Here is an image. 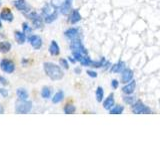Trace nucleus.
<instances>
[{"instance_id": "obj_8", "label": "nucleus", "mask_w": 160, "mask_h": 149, "mask_svg": "<svg viewBox=\"0 0 160 149\" xmlns=\"http://www.w3.org/2000/svg\"><path fill=\"white\" fill-rule=\"evenodd\" d=\"M135 88H136V82L132 80L131 82H129L125 86H123L122 91L124 92V94H131L134 92Z\"/></svg>"}, {"instance_id": "obj_11", "label": "nucleus", "mask_w": 160, "mask_h": 149, "mask_svg": "<svg viewBox=\"0 0 160 149\" xmlns=\"http://www.w3.org/2000/svg\"><path fill=\"white\" fill-rule=\"evenodd\" d=\"M81 20V15L78 12V10H73L71 12L70 17H69V21L71 24H76L77 22Z\"/></svg>"}, {"instance_id": "obj_5", "label": "nucleus", "mask_w": 160, "mask_h": 149, "mask_svg": "<svg viewBox=\"0 0 160 149\" xmlns=\"http://www.w3.org/2000/svg\"><path fill=\"white\" fill-rule=\"evenodd\" d=\"M0 67H1L2 71H4L5 73L7 74H11L14 72V69H15V66L11 61L9 60H2L1 64H0Z\"/></svg>"}, {"instance_id": "obj_21", "label": "nucleus", "mask_w": 160, "mask_h": 149, "mask_svg": "<svg viewBox=\"0 0 160 149\" xmlns=\"http://www.w3.org/2000/svg\"><path fill=\"white\" fill-rule=\"evenodd\" d=\"M63 97H64V94H63V91H58V92H56L55 95H54V97L52 98V103H60V101L63 100Z\"/></svg>"}, {"instance_id": "obj_26", "label": "nucleus", "mask_w": 160, "mask_h": 149, "mask_svg": "<svg viewBox=\"0 0 160 149\" xmlns=\"http://www.w3.org/2000/svg\"><path fill=\"white\" fill-rule=\"evenodd\" d=\"M75 111V106L72 105V104H67V105H65L64 107V112L67 113V114H71V113H73Z\"/></svg>"}, {"instance_id": "obj_4", "label": "nucleus", "mask_w": 160, "mask_h": 149, "mask_svg": "<svg viewBox=\"0 0 160 149\" xmlns=\"http://www.w3.org/2000/svg\"><path fill=\"white\" fill-rule=\"evenodd\" d=\"M132 112L135 114H142V113H151V109L146 105H144L141 101H137L133 104Z\"/></svg>"}, {"instance_id": "obj_38", "label": "nucleus", "mask_w": 160, "mask_h": 149, "mask_svg": "<svg viewBox=\"0 0 160 149\" xmlns=\"http://www.w3.org/2000/svg\"><path fill=\"white\" fill-rule=\"evenodd\" d=\"M70 1H72V0H70Z\"/></svg>"}, {"instance_id": "obj_33", "label": "nucleus", "mask_w": 160, "mask_h": 149, "mask_svg": "<svg viewBox=\"0 0 160 149\" xmlns=\"http://www.w3.org/2000/svg\"><path fill=\"white\" fill-rule=\"evenodd\" d=\"M23 31H24V33H25L26 31H30V28H29V26H28L27 23H24V24H23Z\"/></svg>"}, {"instance_id": "obj_34", "label": "nucleus", "mask_w": 160, "mask_h": 149, "mask_svg": "<svg viewBox=\"0 0 160 149\" xmlns=\"http://www.w3.org/2000/svg\"><path fill=\"white\" fill-rule=\"evenodd\" d=\"M0 80H1V83H3V85H6V83H6V82H7V80H5L3 77H0Z\"/></svg>"}, {"instance_id": "obj_22", "label": "nucleus", "mask_w": 160, "mask_h": 149, "mask_svg": "<svg viewBox=\"0 0 160 149\" xmlns=\"http://www.w3.org/2000/svg\"><path fill=\"white\" fill-rule=\"evenodd\" d=\"M103 97H104V91H103V89L101 86H98L96 89V100L100 103L103 100Z\"/></svg>"}, {"instance_id": "obj_2", "label": "nucleus", "mask_w": 160, "mask_h": 149, "mask_svg": "<svg viewBox=\"0 0 160 149\" xmlns=\"http://www.w3.org/2000/svg\"><path fill=\"white\" fill-rule=\"evenodd\" d=\"M32 108V103L30 101L26 100H19L18 103H16L15 110L18 113H28Z\"/></svg>"}, {"instance_id": "obj_32", "label": "nucleus", "mask_w": 160, "mask_h": 149, "mask_svg": "<svg viewBox=\"0 0 160 149\" xmlns=\"http://www.w3.org/2000/svg\"><path fill=\"white\" fill-rule=\"evenodd\" d=\"M87 74L89 77H97V74L95 73V72L93 71H87Z\"/></svg>"}, {"instance_id": "obj_20", "label": "nucleus", "mask_w": 160, "mask_h": 149, "mask_svg": "<svg viewBox=\"0 0 160 149\" xmlns=\"http://www.w3.org/2000/svg\"><path fill=\"white\" fill-rule=\"evenodd\" d=\"M56 18H57V11L54 10L52 13H50L45 16V22L46 23H52Z\"/></svg>"}, {"instance_id": "obj_18", "label": "nucleus", "mask_w": 160, "mask_h": 149, "mask_svg": "<svg viewBox=\"0 0 160 149\" xmlns=\"http://www.w3.org/2000/svg\"><path fill=\"white\" fill-rule=\"evenodd\" d=\"M71 2L72 1H70V0H65L64 3L62 4V6L60 7V11H61V13L62 14H67L68 12H69L70 10V8H71Z\"/></svg>"}, {"instance_id": "obj_14", "label": "nucleus", "mask_w": 160, "mask_h": 149, "mask_svg": "<svg viewBox=\"0 0 160 149\" xmlns=\"http://www.w3.org/2000/svg\"><path fill=\"white\" fill-rule=\"evenodd\" d=\"M124 70H125V63L118 62L117 64L112 66L111 72H113V73H122Z\"/></svg>"}, {"instance_id": "obj_28", "label": "nucleus", "mask_w": 160, "mask_h": 149, "mask_svg": "<svg viewBox=\"0 0 160 149\" xmlns=\"http://www.w3.org/2000/svg\"><path fill=\"white\" fill-rule=\"evenodd\" d=\"M123 100L127 104H130V105H132V104L135 103V97H124Z\"/></svg>"}, {"instance_id": "obj_37", "label": "nucleus", "mask_w": 160, "mask_h": 149, "mask_svg": "<svg viewBox=\"0 0 160 149\" xmlns=\"http://www.w3.org/2000/svg\"><path fill=\"white\" fill-rule=\"evenodd\" d=\"M0 27H1V21H0Z\"/></svg>"}, {"instance_id": "obj_15", "label": "nucleus", "mask_w": 160, "mask_h": 149, "mask_svg": "<svg viewBox=\"0 0 160 149\" xmlns=\"http://www.w3.org/2000/svg\"><path fill=\"white\" fill-rule=\"evenodd\" d=\"M64 34L67 38L73 40V39H75L77 36H78V29L77 28H70V29L66 30Z\"/></svg>"}, {"instance_id": "obj_29", "label": "nucleus", "mask_w": 160, "mask_h": 149, "mask_svg": "<svg viewBox=\"0 0 160 149\" xmlns=\"http://www.w3.org/2000/svg\"><path fill=\"white\" fill-rule=\"evenodd\" d=\"M60 64H61V66L63 68H65V69H68L69 68V66H68V63H67V61L65 59H61L60 60Z\"/></svg>"}, {"instance_id": "obj_3", "label": "nucleus", "mask_w": 160, "mask_h": 149, "mask_svg": "<svg viewBox=\"0 0 160 149\" xmlns=\"http://www.w3.org/2000/svg\"><path fill=\"white\" fill-rule=\"evenodd\" d=\"M70 48H71V50H72V52H78V53L83 54V55H86L87 54V51L84 48L83 45H82L80 39H76V38L73 39L70 44Z\"/></svg>"}, {"instance_id": "obj_7", "label": "nucleus", "mask_w": 160, "mask_h": 149, "mask_svg": "<svg viewBox=\"0 0 160 149\" xmlns=\"http://www.w3.org/2000/svg\"><path fill=\"white\" fill-rule=\"evenodd\" d=\"M29 42H30L31 46L36 50L40 49L41 46H42V40H41V38L37 35L30 36V37H29Z\"/></svg>"}, {"instance_id": "obj_31", "label": "nucleus", "mask_w": 160, "mask_h": 149, "mask_svg": "<svg viewBox=\"0 0 160 149\" xmlns=\"http://www.w3.org/2000/svg\"><path fill=\"white\" fill-rule=\"evenodd\" d=\"M0 94H2V97H6L7 95H8V91H6V89H1V88H0Z\"/></svg>"}, {"instance_id": "obj_35", "label": "nucleus", "mask_w": 160, "mask_h": 149, "mask_svg": "<svg viewBox=\"0 0 160 149\" xmlns=\"http://www.w3.org/2000/svg\"><path fill=\"white\" fill-rule=\"evenodd\" d=\"M4 112V108H3V106L0 104V113H3Z\"/></svg>"}, {"instance_id": "obj_13", "label": "nucleus", "mask_w": 160, "mask_h": 149, "mask_svg": "<svg viewBox=\"0 0 160 149\" xmlns=\"http://www.w3.org/2000/svg\"><path fill=\"white\" fill-rule=\"evenodd\" d=\"M30 19L32 20V22H33L34 26L36 27V28H40L41 26H42V21H41V17L39 16L38 14L36 13H32L30 14Z\"/></svg>"}, {"instance_id": "obj_30", "label": "nucleus", "mask_w": 160, "mask_h": 149, "mask_svg": "<svg viewBox=\"0 0 160 149\" xmlns=\"http://www.w3.org/2000/svg\"><path fill=\"white\" fill-rule=\"evenodd\" d=\"M118 86H119V83H118V80H113L111 82V86L114 89H116L118 88Z\"/></svg>"}, {"instance_id": "obj_16", "label": "nucleus", "mask_w": 160, "mask_h": 149, "mask_svg": "<svg viewBox=\"0 0 160 149\" xmlns=\"http://www.w3.org/2000/svg\"><path fill=\"white\" fill-rule=\"evenodd\" d=\"M60 49H59V46H58V44L56 43L55 41H52L51 42V45H50V47H49V52L51 55L53 56H57L58 54H59V51Z\"/></svg>"}, {"instance_id": "obj_6", "label": "nucleus", "mask_w": 160, "mask_h": 149, "mask_svg": "<svg viewBox=\"0 0 160 149\" xmlns=\"http://www.w3.org/2000/svg\"><path fill=\"white\" fill-rule=\"evenodd\" d=\"M133 71L130 70V69H125L122 72V74H121V82L123 83H127L129 82H131L133 79Z\"/></svg>"}, {"instance_id": "obj_1", "label": "nucleus", "mask_w": 160, "mask_h": 149, "mask_svg": "<svg viewBox=\"0 0 160 149\" xmlns=\"http://www.w3.org/2000/svg\"><path fill=\"white\" fill-rule=\"evenodd\" d=\"M44 71L46 74L53 80H59L63 77L64 74L60 67L53 63H45L44 64Z\"/></svg>"}, {"instance_id": "obj_25", "label": "nucleus", "mask_w": 160, "mask_h": 149, "mask_svg": "<svg viewBox=\"0 0 160 149\" xmlns=\"http://www.w3.org/2000/svg\"><path fill=\"white\" fill-rule=\"evenodd\" d=\"M41 95H42V97H44V98L50 97V95H51V89H50L49 88H47V86L43 88L42 91H41Z\"/></svg>"}, {"instance_id": "obj_23", "label": "nucleus", "mask_w": 160, "mask_h": 149, "mask_svg": "<svg viewBox=\"0 0 160 149\" xmlns=\"http://www.w3.org/2000/svg\"><path fill=\"white\" fill-rule=\"evenodd\" d=\"M15 38L19 44H23L25 42V33L15 32Z\"/></svg>"}, {"instance_id": "obj_10", "label": "nucleus", "mask_w": 160, "mask_h": 149, "mask_svg": "<svg viewBox=\"0 0 160 149\" xmlns=\"http://www.w3.org/2000/svg\"><path fill=\"white\" fill-rule=\"evenodd\" d=\"M113 106H114V97H113V94H110L108 97H106V100L103 103V107L107 110H110Z\"/></svg>"}, {"instance_id": "obj_12", "label": "nucleus", "mask_w": 160, "mask_h": 149, "mask_svg": "<svg viewBox=\"0 0 160 149\" xmlns=\"http://www.w3.org/2000/svg\"><path fill=\"white\" fill-rule=\"evenodd\" d=\"M0 17H1V19L6 20V21H12L13 20L12 12L10 11V9H7V8L3 9V11H2L1 14H0Z\"/></svg>"}, {"instance_id": "obj_17", "label": "nucleus", "mask_w": 160, "mask_h": 149, "mask_svg": "<svg viewBox=\"0 0 160 149\" xmlns=\"http://www.w3.org/2000/svg\"><path fill=\"white\" fill-rule=\"evenodd\" d=\"M17 97H18L19 100H26L28 98V92L25 89L20 88L17 89Z\"/></svg>"}, {"instance_id": "obj_36", "label": "nucleus", "mask_w": 160, "mask_h": 149, "mask_svg": "<svg viewBox=\"0 0 160 149\" xmlns=\"http://www.w3.org/2000/svg\"><path fill=\"white\" fill-rule=\"evenodd\" d=\"M75 72H76V73H79V72H80V70H79L78 68H77V69H75Z\"/></svg>"}, {"instance_id": "obj_9", "label": "nucleus", "mask_w": 160, "mask_h": 149, "mask_svg": "<svg viewBox=\"0 0 160 149\" xmlns=\"http://www.w3.org/2000/svg\"><path fill=\"white\" fill-rule=\"evenodd\" d=\"M14 6L20 11H28V9H29V6L27 3H26L25 0H16V1L14 2Z\"/></svg>"}, {"instance_id": "obj_19", "label": "nucleus", "mask_w": 160, "mask_h": 149, "mask_svg": "<svg viewBox=\"0 0 160 149\" xmlns=\"http://www.w3.org/2000/svg\"><path fill=\"white\" fill-rule=\"evenodd\" d=\"M11 49V44L9 42H1L0 43V51L2 53H7L9 52Z\"/></svg>"}, {"instance_id": "obj_24", "label": "nucleus", "mask_w": 160, "mask_h": 149, "mask_svg": "<svg viewBox=\"0 0 160 149\" xmlns=\"http://www.w3.org/2000/svg\"><path fill=\"white\" fill-rule=\"evenodd\" d=\"M123 110H124V107L122 105H116L113 108L110 109V113L111 114H120V113L123 112Z\"/></svg>"}, {"instance_id": "obj_27", "label": "nucleus", "mask_w": 160, "mask_h": 149, "mask_svg": "<svg viewBox=\"0 0 160 149\" xmlns=\"http://www.w3.org/2000/svg\"><path fill=\"white\" fill-rule=\"evenodd\" d=\"M91 62H92V60H91L89 57H87V56L83 57L81 61H80L81 65L82 66H85V67H87V66H90L91 65Z\"/></svg>"}]
</instances>
